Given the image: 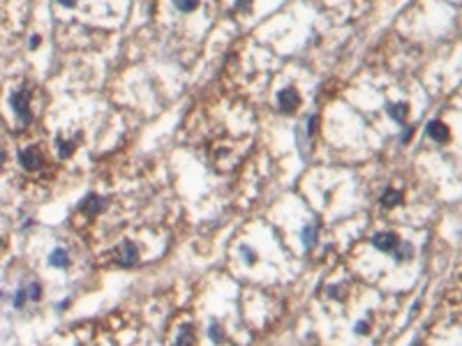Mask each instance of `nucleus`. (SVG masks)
Masks as SVG:
<instances>
[{"label":"nucleus","mask_w":462,"mask_h":346,"mask_svg":"<svg viewBox=\"0 0 462 346\" xmlns=\"http://www.w3.org/2000/svg\"><path fill=\"white\" fill-rule=\"evenodd\" d=\"M30 92L26 90V88H21V90L14 92V97H12V106H14V111H17V118L21 120L23 125L30 123Z\"/></svg>","instance_id":"1"},{"label":"nucleus","mask_w":462,"mask_h":346,"mask_svg":"<svg viewBox=\"0 0 462 346\" xmlns=\"http://www.w3.org/2000/svg\"><path fill=\"white\" fill-rule=\"evenodd\" d=\"M298 104H300V95L294 90V88H284V90L277 92V106H280V111H284V113L296 111Z\"/></svg>","instance_id":"2"},{"label":"nucleus","mask_w":462,"mask_h":346,"mask_svg":"<svg viewBox=\"0 0 462 346\" xmlns=\"http://www.w3.org/2000/svg\"><path fill=\"white\" fill-rule=\"evenodd\" d=\"M19 162H21L23 168L35 171V168H39V164H42V155H39L37 148H23V150L19 152Z\"/></svg>","instance_id":"3"},{"label":"nucleus","mask_w":462,"mask_h":346,"mask_svg":"<svg viewBox=\"0 0 462 346\" xmlns=\"http://www.w3.org/2000/svg\"><path fill=\"white\" fill-rule=\"evenodd\" d=\"M372 245L381 252H395V247L400 245V238H397L395 233H377L375 238H372Z\"/></svg>","instance_id":"4"},{"label":"nucleus","mask_w":462,"mask_h":346,"mask_svg":"<svg viewBox=\"0 0 462 346\" xmlns=\"http://www.w3.org/2000/svg\"><path fill=\"white\" fill-rule=\"evenodd\" d=\"M104 206H107V201H104L102 196H97V194H90V196H86V199L81 201V210L86 212L88 217H92V215H97V212H102Z\"/></svg>","instance_id":"5"},{"label":"nucleus","mask_w":462,"mask_h":346,"mask_svg":"<svg viewBox=\"0 0 462 346\" xmlns=\"http://www.w3.org/2000/svg\"><path fill=\"white\" fill-rule=\"evenodd\" d=\"M136 259H139V249H136V245L134 243H123L120 245V249H118V261L123 265H134L136 263Z\"/></svg>","instance_id":"6"},{"label":"nucleus","mask_w":462,"mask_h":346,"mask_svg":"<svg viewBox=\"0 0 462 346\" xmlns=\"http://www.w3.org/2000/svg\"><path fill=\"white\" fill-rule=\"evenodd\" d=\"M428 134L432 136L435 141L444 143V141H448V127H446L441 120H432V123L428 125Z\"/></svg>","instance_id":"7"},{"label":"nucleus","mask_w":462,"mask_h":346,"mask_svg":"<svg viewBox=\"0 0 462 346\" xmlns=\"http://www.w3.org/2000/svg\"><path fill=\"white\" fill-rule=\"evenodd\" d=\"M407 113H409L407 104H391V106H388V118L395 120V123H400V125L407 120Z\"/></svg>","instance_id":"8"},{"label":"nucleus","mask_w":462,"mask_h":346,"mask_svg":"<svg viewBox=\"0 0 462 346\" xmlns=\"http://www.w3.org/2000/svg\"><path fill=\"white\" fill-rule=\"evenodd\" d=\"M49 263L54 265V268H67L70 265V256H67L65 249H54L49 256Z\"/></svg>","instance_id":"9"},{"label":"nucleus","mask_w":462,"mask_h":346,"mask_svg":"<svg viewBox=\"0 0 462 346\" xmlns=\"http://www.w3.org/2000/svg\"><path fill=\"white\" fill-rule=\"evenodd\" d=\"M397 203H402V192H397V190H386L384 192V196H381V206L393 208V206H397Z\"/></svg>","instance_id":"10"},{"label":"nucleus","mask_w":462,"mask_h":346,"mask_svg":"<svg viewBox=\"0 0 462 346\" xmlns=\"http://www.w3.org/2000/svg\"><path fill=\"white\" fill-rule=\"evenodd\" d=\"M317 233H319L317 224H307V226L303 228V245H305L307 249H312V245L317 243Z\"/></svg>","instance_id":"11"},{"label":"nucleus","mask_w":462,"mask_h":346,"mask_svg":"<svg viewBox=\"0 0 462 346\" xmlns=\"http://www.w3.org/2000/svg\"><path fill=\"white\" fill-rule=\"evenodd\" d=\"M412 245H407V243H400L395 247V252H393V256H395V261H404V259H409L412 256Z\"/></svg>","instance_id":"12"},{"label":"nucleus","mask_w":462,"mask_h":346,"mask_svg":"<svg viewBox=\"0 0 462 346\" xmlns=\"http://www.w3.org/2000/svg\"><path fill=\"white\" fill-rule=\"evenodd\" d=\"M174 3L180 12H192V10H196V5H199V0H174Z\"/></svg>","instance_id":"13"},{"label":"nucleus","mask_w":462,"mask_h":346,"mask_svg":"<svg viewBox=\"0 0 462 346\" xmlns=\"http://www.w3.org/2000/svg\"><path fill=\"white\" fill-rule=\"evenodd\" d=\"M58 146H60V157H70L76 150L74 141H58Z\"/></svg>","instance_id":"14"},{"label":"nucleus","mask_w":462,"mask_h":346,"mask_svg":"<svg viewBox=\"0 0 462 346\" xmlns=\"http://www.w3.org/2000/svg\"><path fill=\"white\" fill-rule=\"evenodd\" d=\"M28 298H30V300H35V303H37L39 298H42V286H39L37 281H33V284L28 286Z\"/></svg>","instance_id":"15"},{"label":"nucleus","mask_w":462,"mask_h":346,"mask_svg":"<svg viewBox=\"0 0 462 346\" xmlns=\"http://www.w3.org/2000/svg\"><path fill=\"white\" fill-rule=\"evenodd\" d=\"M26 298H28V289L17 291V296H14V307H23V305H26Z\"/></svg>","instance_id":"16"},{"label":"nucleus","mask_w":462,"mask_h":346,"mask_svg":"<svg viewBox=\"0 0 462 346\" xmlns=\"http://www.w3.org/2000/svg\"><path fill=\"white\" fill-rule=\"evenodd\" d=\"M211 339H213V341H222V339H224L222 328H220L218 323H213V325H211Z\"/></svg>","instance_id":"17"},{"label":"nucleus","mask_w":462,"mask_h":346,"mask_svg":"<svg viewBox=\"0 0 462 346\" xmlns=\"http://www.w3.org/2000/svg\"><path fill=\"white\" fill-rule=\"evenodd\" d=\"M240 254H243V256H245V261H247V263H254V261H256L254 252H252V249H250V247H245V245H243V247H240Z\"/></svg>","instance_id":"18"},{"label":"nucleus","mask_w":462,"mask_h":346,"mask_svg":"<svg viewBox=\"0 0 462 346\" xmlns=\"http://www.w3.org/2000/svg\"><path fill=\"white\" fill-rule=\"evenodd\" d=\"M250 5H252V0H238V3H236V7H238V10H247Z\"/></svg>","instance_id":"19"},{"label":"nucleus","mask_w":462,"mask_h":346,"mask_svg":"<svg viewBox=\"0 0 462 346\" xmlns=\"http://www.w3.org/2000/svg\"><path fill=\"white\" fill-rule=\"evenodd\" d=\"M365 330H368V323H365V321H361V323H356V332H361V335H363Z\"/></svg>","instance_id":"20"},{"label":"nucleus","mask_w":462,"mask_h":346,"mask_svg":"<svg viewBox=\"0 0 462 346\" xmlns=\"http://www.w3.org/2000/svg\"><path fill=\"white\" fill-rule=\"evenodd\" d=\"M39 42H42V39H39L37 35H35V37L30 39V49H37V46H39Z\"/></svg>","instance_id":"21"},{"label":"nucleus","mask_w":462,"mask_h":346,"mask_svg":"<svg viewBox=\"0 0 462 346\" xmlns=\"http://www.w3.org/2000/svg\"><path fill=\"white\" fill-rule=\"evenodd\" d=\"M315 127H317V118H310V130H307V134H315Z\"/></svg>","instance_id":"22"},{"label":"nucleus","mask_w":462,"mask_h":346,"mask_svg":"<svg viewBox=\"0 0 462 346\" xmlns=\"http://www.w3.org/2000/svg\"><path fill=\"white\" fill-rule=\"evenodd\" d=\"M60 5H65V7H74L76 5V0H58Z\"/></svg>","instance_id":"23"},{"label":"nucleus","mask_w":462,"mask_h":346,"mask_svg":"<svg viewBox=\"0 0 462 346\" xmlns=\"http://www.w3.org/2000/svg\"><path fill=\"white\" fill-rule=\"evenodd\" d=\"M412 134H414V132H412V130H407V132L402 134V139H400V141H402V143H407V141L412 139Z\"/></svg>","instance_id":"24"}]
</instances>
